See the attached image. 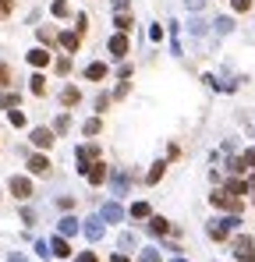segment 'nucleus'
I'll use <instances>...</instances> for the list:
<instances>
[{"mask_svg":"<svg viewBox=\"0 0 255 262\" xmlns=\"http://www.w3.org/2000/svg\"><path fill=\"white\" fill-rule=\"evenodd\" d=\"M252 7V0H234V11H248Z\"/></svg>","mask_w":255,"mask_h":262,"instance_id":"nucleus-37","label":"nucleus"},{"mask_svg":"<svg viewBox=\"0 0 255 262\" xmlns=\"http://www.w3.org/2000/svg\"><path fill=\"white\" fill-rule=\"evenodd\" d=\"M68 11H71L68 0H53V14H57V18H68Z\"/></svg>","mask_w":255,"mask_h":262,"instance_id":"nucleus-22","label":"nucleus"},{"mask_svg":"<svg viewBox=\"0 0 255 262\" xmlns=\"http://www.w3.org/2000/svg\"><path fill=\"white\" fill-rule=\"evenodd\" d=\"M85 177H89V181H92V185H103V177H106V163H103V160H99V163H92V167H89V174H85Z\"/></svg>","mask_w":255,"mask_h":262,"instance_id":"nucleus-10","label":"nucleus"},{"mask_svg":"<svg viewBox=\"0 0 255 262\" xmlns=\"http://www.w3.org/2000/svg\"><path fill=\"white\" fill-rule=\"evenodd\" d=\"M0 110H18V96L14 92H0Z\"/></svg>","mask_w":255,"mask_h":262,"instance_id":"nucleus-18","label":"nucleus"},{"mask_svg":"<svg viewBox=\"0 0 255 262\" xmlns=\"http://www.w3.org/2000/svg\"><path fill=\"white\" fill-rule=\"evenodd\" d=\"M11 7H14V0H0V18H7V14H11Z\"/></svg>","mask_w":255,"mask_h":262,"instance_id":"nucleus-32","label":"nucleus"},{"mask_svg":"<svg viewBox=\"0 0 255 262\" xmlns=\"http://www.w3.org/2000/svg\"><path fill=\"white\" fill-rule=\"evenodd\" d=\"M39 39H43V43H53L57 32H53V29H39Z\"/></svg>","mask_w":255,"mask_h":262,"instance_id":"nucleus-29","label":"nucleus"},{"mask_svg":"<svg viewBox=\"0 0 255 262\" xmlns=\"http://www.w3.org/2000/svg\"><path fill=\"white\" fill-rule=\"evenodd\" d=\"M248 188H252V192H255V177H252V181H248Z\"/></svg>","mask_w":255,"mask_h":262,"instance_id":"nucleus-41","label":"nucleus"},{"mask_svg":"<svg viewBox=\"0 0 255 262\" xmlns=\"http://www.w3.org/2000/svg\"><path fill=\"white\" fill-rule=\"evenodd\" d=\"M227 234H231L227 220H213V223H209V238H213V241H227Z\"/></svg>","mask_w":255,"mask_h":262,"instance_id":"nucleus-6","label":"nucleus"},{"mask_svg":"<svg viewBox=\"0 0 255 262\" xmlns=\"http://www.w3.org/2000/svg\"><path fill=\"white\" fill-rule=\"evenodd\" d=\"M78 99H82V92H78L75 85H68V89L61 92V103H64V107H78Z\"/></svg>","mask_w":255,"mask_h":262,"instance_id":"nucleus-11","label":"nucleus"},{"mask_svg":"<svg viewBox=\"0 0 255 262\" xmlns=\"http://www.w3.org/2000/svg\"><path fill=\"white\" fill-rule=\"evenodd\" d=\"M32 92H36V96H43V92H46V78H43V74H36V78H32Z\"/></svg>","mask_w":255,"mask_h":262,"instance_id":"nucleus-24","label":"nucleus"},{"mask_svg":"<svg viewBox=\"0 0 255 262\" xmlns=\"http://www.w3.org/2000/svg\"><path fill=\"white\" fill-rule=\"evenodd\" d=\"M114 25H117L121 32H128V29H131L135 21H131V14H128V11H117V18H114Z\"/></svg>","mask_w":255,"mask_h":262,"instance_id":"nucleus-17","label":"nucleus"},{"mask_svg":"<svg viewBox=\"0 0 255 262\" xmlns=\"http://www.w3.org/2000/svg\"><path fill=\"white\" fill-rule=\"evenodd\" d=\"M99 216H103V220H110V223H117V220H121V216H124V213H121V205H117V202H106V205H103V213H99Z\"/></svg>","mask_w":255,"mask_h":262,"instance_id":"nucleus-12","label":"nucleus"},{"mask_svg":"<svg viewBox=\"0 0 255 262\" xmlns=\"http://www.w3.org/2000/svg\"><path fill=\"white\" fill-rule=\"evenodd\" d=\"M234 259L238 262H255V241L252 238H234Z\"/></svg>","mask_w":255,"mask_h":262,"instance_id":"nucleus-2","label":"nucleus"},{"mask_svg":"<svg viewBox=\"0 0 255 262\" xmlns=\"http://www.w3.org/2000/svg\"><path fill=\"white\" fill-rule=\"evenodd\" d=\"M245 167H252V170H255V149H248V152H245Z\"/></svg>","mask_w":255,"mask_h":262,"instance_id":"nucleus-36","label":"nucleus"},{"mask_svg":"<svg viewBox=\"0 0 255 262\" xmlns=\"http://www.w3.org/2000/svg\"><path fill=\"white\" fill-rule=\"evenodd\" d=\"M78 262H99V255H96V252H82V255H78Z\"/></svg>","mask_w":255,"mask_h":262,"instance_id":"nucleus-34","label":"nucleus"},{"mask_svg":"<svg viewBox=\"0 0 255 262\" xmlns=\"http://www.w3.org/2000/svg\"><path fill=\"white\" fill-rule=\"evenodd\" d=\"M11 82H14V78H11V67H7V64H0V89H7Z\"/></svg>","mask_w":255,"mask_h":262,"instance_id":"nucleus-26","label":"nucleus"},{"mask_svg":"<svg viewBox=\"0 0 255 262\" xmlns=\"http://www.w3.org/2000/svg\"><path fill=\"white\" fill-rule=\"evenodd\" d=\"M85 135H99V131H103V121H99V117H92V121H85Z\"/></svg>","mask_w":255,"mask_h":262,"instance_id":"nucleus-20","label":"nucleus"},{"mask_svg":"<svg viewBox=\"0 0 255 262\" xmlns=\"http://www.w3.org/2000/svg\"><path fill=\"white\" fill-rule=\"evenodd\" d=\"M7 188H11L14 198H32V181H29V177H11Z\"/></svg>","mask_w":255,"mask_h":262,"instance_id":"nucleus-3","label":"nucleus"},{"mask_svg":"<svg viewBox=\"0 0 255 262\" xmlns=\"http://www.w3.org/2000/svg\"><path fill=\"white\" fill-rule=\"evenodd\" d=\"M114 7H117V11H124V7H128V0H114Z\"/></svg>","mask_w":255,"mask_h":262,"instance_id":"nucleus-39","label":"nucleus"},{"mask_svg":"<svg viewBox=\"0 0 255 262\" xmlns=\"http://www.w3.org/2000/svg\"><path fill=\"white\" fill-rule=\"evenodd\" d=\"M149 230H153V234H167L170 223L163 220V216H153V220H149Z\"/></svg>","mask_w":255,"mask_h":262,"instance_id":"nucleus-19","label":"nucleus"},{"mask_svg":"<svg viewBox=\"0 0 255 262\" xmlns=\"http://www.w3.org/2000/svg\"><path fill=\"white\" fill-rule=\"evenodd\" d=\"M188 32H191V36H202V32H206V21L191 18V21H188Z\"/></svg>","mask_w":255,"mask_h":262,"instance_id":"nucleus-23","label":"nucleus"},{"mask_svg":"<svg viewBox=\"0 0 255 262\" xmlns=\"http://www.w3.org/2000/svg\"><path fill=\"white\" fill-rule=\"evenodd\" d=\"M21 220H25V227H32V223H36V213H32V209H25V213H21Z\"/></svg>","mask_w":255,"mask_h":262,"instance_id":"nucleus-33","label":"nucleus"},{"mask_svg":"<svg viewBox=\"0 0 255 262\" xmlns=\"http://www.w3.org/2000/svg\"><path fill=\"white\" fill-rule=\"evenodd\" d=\"M163 170H167V163H156V167L149 170V185H156V181L163 177Z\"/></svg>","mask_w":255,"mask_h":262,"instance_id":"nucleus-25","label":"nucleus"},{"mask_svg":"<svg viewBox=\"0 0 255 262\" xmlns=\"http://www.w3.org/2000/svg\"><path fill=\"white\" fill-rule=\"evenodd\" d=\"M110 262H131V259H128V255H114Z\"/></svg>","mask_w":255,"mask_h":262,"instance_id":"nucleus-40","label":"nucleus"},{"mask_svg":"<svg viewBox=\"0 0 255 262\" xmlns=\"http://www.w3.org/2000/svg\"><path fill=\"white\" fill-rule=\"evenodd\" d=\"M57 71H61V74H68V71H71V61H68V57H64V61H57Z\"/></svg>","mask_w":255,"mask_h":262,"instance_id":"nucleus-35","label":"nucleus"},{"mask_svg":"<svg viewBox=\"0 0 255 262\" xmlns=\"http://www.w3.org/2000/svg\"><path fill=\"white\" fill-rule=\"evenodd\" d=\"M29 170L32 174H50V160L46 156H29Z\"/></svg>","mask_w":255,"mask_h":262,"instance_id":"nucleus-9","label":"nucleus"},{"mask_svg":"<svg viewBox=\"0 0 255 262\" xmlns=\"http://www.w3.org/2000/svg\"><path fill=\"white\" fill-rule=\"evenodd\" d=\"M85 234H89V241H99V238H103V216L85 220Z\"/></svg>","mask_w":255,"mask_h":262,"instance_id":"nucleus-5","label":"nucleus"},{"mask_svg":"<svg viewBox=\"0 0 255 262\" xmlns=\"http://www.w3.org/2000/svg\"><path fill=\"white\" fill-rule=\"evenodd\" d=\"M32 142H36L39 149H50V145H53V131L50 128H36L32 131Z\"/></svg>","mask_w":255,"mask_h":262,"instance_id":"nucleus-7","label":"nucleus"},{"mask_svg":"<svg viewBox=\"0 0 255 262\" xmlns=\"http://www.w3.org/2000/svg\"><path fill=\"white\" fill-rule=\"evenodd\" d=\"M128 50H131V43H128V36H124V32L110 39V54H114V57H128Z\"/></svg>","mask_w":255,"mask_h":262,"instance_id":"nucleus-4","label":"nucleus"},{"mask_svg":"<svg viewBox=\"0 0 255 262\" xmlns=\"http://www.w3.org/2000/svg\"><path fill=\"white\" fill-rule=\"evenodd\" d=\"M71 234H78V220L75 216H64L61 220V238H71Z\"/></svg>","mask_w":255,"mask_h":262,"instance_id":"nucleus-15","label":"nucleus"},{"mask_svg":"<svg viewBox=\"0 0 255 262\" xmlns=\"http://www.w3.org/2000/svg\"><path fill=\"white\" fill-rule=\"evenodd\" d=\"M114 188H117V195H124V188H128V177H124V174H117V177H114Z\"/></svg>","mask_w":255,"mask_h":262,"instance_id":"nucleus-28","label":"nucleus"},{"mask_svg":"<svg viewBox=\"0 0 255 262\" xmlns=\"http://www.w3.org/2000/svg\"><path fill=\"white\" fill-rule=\"evenodd\" d=\"M138 262H160V252H156V248H146V252H142V259Z\"/></svg>","mask_w":255,"mask_h":262,"instance_id":"nucleus-27","label":"nucleus"},{"mask_svg":"<svg viewBox=\"0 0 255 262\" xmlns=\"http://www.w3.org/2000/svg\"><path fill=\"white\" fill-rule=\"evenodd\" d=\"M209 202L216 205V209H227L231 216H238L241 209H245V198H238V195H231L227 188H216L213 195H209Z\"/></svg>","mask_w":255,"mask_h":262,"instance_id":"nucleus-1","label":"nucleus"},{"mask_svg":"<svg viewBox=\"0 0 255 262\" xmlns=\"http://www.w3.org/2000/svg\"><path fill=\"white\" fill-rule=\"evenodd\" d=\"M131 216H135V220H146V216H149V205H146V202H135V205H131Z\"/></svg>","mask_w":255,"mask_h":262,"instance_id":"nucleus-21","label":"nucleus"},{"mask_svg":"<svg viewBox=\"0 0 255 262\" xmlns=\"http://www.w3.org/2000/svg\"><path fill=\"white\" fill-rule=\"evenodd\" d=\"M216 32H220V36L231 32V18H220V21H216Z\"/></svg>","mask_w":255,"mask_h":262,"instance_id":"nucleus-31","label":"nucleus"},{"mask_svg":"<svg viewBox=\"0 0 255 262\" xmlns=\"http://www.w3.org/2000/svg\"><path fill=\"white\" fill-rule=\"evenodd\" d=\"M78 43H82V39H78L75 32H61V46H64L68 54H75V50H78Z\"/></svg>","mask_w":255,"mask_h":262,"instance_id":"nucleus-14","label":"nucleus"},{"mask_svg":"<svg viewBox=\"0 0 255 262\" xmlns=\"http://www.w3.org/2000/svg\"><path fill=\"white\" fill-rule=\"evenodd\" d=\"M29 64H36V67H46V64H50V50H43V46L29 50Z\"/></svg>","mask_w":255,"mask_h":262,"instance_id":"nucleus-8","label":"nucleus"},{"mask_svg":"<svg viewBox=\"0 0 255 262\" xmlns=\"http://www.w3.org/2000/svg\"><path fill=\"white\" fill-rule=\"evenodd\" d=\"M174 262H184V259H174Z\"/></svg>","mask_w":255,"mask_h":262,"instance_id":"nucleus-42","label":"nucleus"},{"mask_svg":"<svg viewBox=\"0 0 255 262\" xmlns=\"http://www.w3.org/2000/svg\"><path fill=\"white\" fill-rule=\"evenodd\" d=\"M50 248H53V255H57V259H68V255H71V248H68V241H64L61 234L50 241Z\"/></svg>","mask_w":255,"mask_h":262,"instance_id":"nucleus-13","label":"nucleus"},{"mask_svg":"<svg viewBox=\"0 0 255 262\" xmlns=\"http://www.w3.org/2000/svg\"><path fill=\"white\" fill-rule=\"evenodd\" d=\"M11 124L21 128V124H25V114H21V110H11Z\"/></svg>","mask_w":255,"mask_h":262,"instance_id":"nucleus-30","label":"nucleus"},{"mask_svg":"<svg viewBox=\"0 0 255 262\" xmlns=\"http://www.w3.org/2000/svg\"><path fill=\"white\" fill-rule=\"evenodd\" d=\"M188 7H191V11H199V7H202V0H188Z\"/></svg>","mask_w":255,"mask_h":262,"instance_id":"nucleus-38","label":"nucleus"},{"mask_svg":"<svg viewBox=\"0 0 255 262\" xmlns=\"http://www.w3.org/2000/svg\"><path fill=\"white\" fill-rule=\"evenodd\" d=\"M85 78H92V82L106 78V64H89V67H85Z\"/></svg>","mask_w":255,"mask_h":262,"instance_id":"nucleus-16","label":"nucleus"}]
</instances>
